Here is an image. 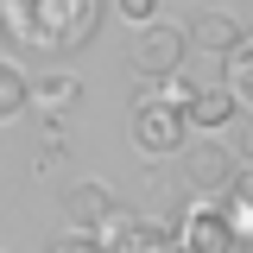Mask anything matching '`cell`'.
Wrapping results in <instances>:
<instances>
[{
	"label": "cell",
	"instance_id": "6da1fadb",
	"mask_svg": "<svg viewBox=\"0 0 253 253\" xmlns=\"http://www.w3.org/2000/svg\"><path fill=\"white\" fill-rule=\"evenodd\" d=\"M101 32V0H0V38L13 51L70 57Z\"/></svg>",
	"mask_w": 253,
	"mask_h": 253
},
{
	"label": "cell",
	"instance_id": "7a4b0ae2",
	"mask_svg": "<svg viewBox=\"0 0 253 253\" xmlns=\"http://www.w3.org/2000/svg\"><path fill=\"white\" fill-rule=\"evenodd\" d=\"M184 57H190V38H184L177 26H165V19H146V26H133V51H126L133 76L158 83V76L184 70Z\"/></svg>",
	"mask_w": 253,
	"mask_h": 253
},
{
	"label": "cell",
	"instance_id": "3957f363",
	"mask_svg": "<svg viewBox=\"0 0 253 253\" xmlns=\"http://www.w3.org/2000/svg\"><path fill=\"white\" fill-rule=\"evenodd\" d=\"M234 146L221 139H196V146H177V171H184V190L190 196H228L234 184Z\"/></svg>",
	"mask_w": 253,
	"mask_h": 253
},
{
	"label": "cell",
	"instance_id": "277c9868",
	"mask_svg": "<svg viewBox=\"0 0 253 253\" xmlns=\"http://www.w3.org/2000/svg\"><path fill=\"white\" fill-rule=\"evenodd\" d=\"M171 241H177V253H234L241 247L234 228H228V209L209 203V196H196L184 215L171 221Z\"/></svg>",
	"mask_w": 253,
	"mask_h": 253
},
{
	"label": "cell",
	"instance_id": "5b68a950",
	"mask_svg": "<svg viewBox=\"0 0 253 253\" xmlns=\"http://www.w3.org/2000/svg\"><path fill=\"white\" fill-rule=\"evenodd\" d=\"M184 114L177 108H165V101H139L133 108V146L146 158H177V146H184Z\"/></svg>",
	"mask_w": 253,
	"mask_h": 253
},
{
	"label": "cell",
	"instance_id": "8992f818",
	"mask_svg": "<svg viewBox=\"0 0 253 253\" xmlns=\"http://www.w3.org/2000/svg\"><path fill=\"white\" fill-rule=\"evenodd\" d=\"M76 101H83V83H76L70 70H44V76H38V83L26 89V108H38L44 121H57V114H70Z\"/></svg>",
	"mask_w": 253,
	"mask_h": 253
},
{
	"label": "cell",
	"instance_id": "52a82bcc",
	"mask_svg": "<svg viewBox=\"0 0 253 253\" xmlns=\"http://www.w3.org/2000/svg\"><path fill=\"white\" fill-rule=\"evenodd\" d=\"M234 114H241V108H234V95L221 89V83H209V89L196 83V95L184 101V126H196V133H215V126H228Z\"/></svg>",
	"mask_w": 253,
	"mask_h": 253
},
{
	"label": "cell",
	"instance_id": "ba28073f",
	"mask_svg": "<svg viewBox=\"0 0 253 253\" xmlns=\"http://www.w3.org/2000/svg\"><path fill=\"white\" fill-rule=\"evenodd\" d=\"M221 89L234 95L241 114H253V38L247 32L234 38V51H221Z\"/></svg>",
	"mask_w": 253,
	"mask_h": 253
},
{
	"label": "cell",
	"instance_id": "9c48e42d",
	"mask_svg": "<svg viewBox=\"0 0 253 253\" xmlns=\"http://www.w3.org/2000/svg\"><path fill=\"white\" fill-rule=\"evenodd\" d=\"M63 209H70V228H101V215H108V209H114V190L108 184H76L70 190V196H63Z\"/></svg>",
	"mask_w": 253,
	"mask_h": 253
},
{
	"label": "cell",
	"instance_id": "30bf717a",
	"mask_svg": "<svg viewBox=\"0 0 253 253\" xmlns=\"http://www.w3.org/2000/svg\"><path fill=\"white\" fill-rule=\"evenodd\" d=\"M108 253H177V241H171V221H146V215H133V221H126V234H121Z\"/></svg>",
	"mask_w": 253,
	"mask_h": 253
},
{
	"label": "cell",
	"instance_id": "8fae6325",
	"mask_svg": "<svg viewBox=\"0 0 253 253\" xmlns=\"http://www.w3.org/2000/svg\"><path fill=\"white\" fill-rule=\"evenodd\" d=\"M196 51H209V57H221V51H234V38H241V26L228 19V13H196V26L184 32Z\"/></svg>",
	"mask_w": 253,
	"mask_h": 253
},
{
	"label": "cell",
	"instance_id": "7c38bea8",
	"mask_svg": "<svg viewBox=\"0 0 253 253\" xmlns=\"http://www.w3.org/2000/svg\"><path fill=\"white\" fill-rule=\"evenodd\" d=\"M26 89H32V83L19 76V63H6V57H0V126L26 114Z\"/></svg>",
	"mask_w": 253,
	"mask_h": 253
},
{
	"label": "cell",
	"instance_id": "4fadbf2b",
	"mask_svg": "<svg viewBox=\"0 0 253 253\" xmlns=\"http://www.w3.org/2000/svg\"><path fill=\"white\" fill-rule=\"evenodd\" d=\"M70 152V139H63V126L57 121H44V133H38V171H51L57 158Z\"/></svg>",
	"mask_w": 253,
	"mask_h": 253
},
{
	"label": "cell",
	"instance_id": "5bb4252c",
	"mask_svg": "<svg viewBox=\"0 0 253 253\" xmlns=\"http://www.w3.org/2000/svg\"><path fill=\"white\" fill-rule=\"evenodd\" d=\"M51 253H108V247L95 241L89 228H70V234H57V241H51Z\"/></svg>",
	"mask_w": 253,
	"mask_h": 253
},
{
	"label": "cell",
	"instance_id": "9a60e30c",
	"mask_svg": "<svg viewBox=\"0 0 253 253\" xmlns=\"http://www.w3.org/2000/svg\"><path fill=\"white\" fill-rule=\"evenodd\" d=\"M228 228H234V241H253V203H234L228 196Z\"/></svg>",
	"mask_w": 253,
	"mask_h": 253
},
{
	"label": "cell",
	"instance_id": "2e32d148",
	"mask_svg": "<svg viewBox=\"0 0 253 253\" xmlns=\"http://www.w3.org/2000/svg\"><path fill=\"white\" fill-rule=\"evenodd\" d=\"M114 13L133 19V26H146V19H158V0H114Z\"/></svg>",
	"mask_w": 253,
	"mask_h": 253
},
{
	"label": "cell",
	"instance_id": "e0dca14e",
	"mask_svg": "<svg viewBox=\"0 0 253 253\" xmlns=\"http://www.w3.org/2000/svg\"><path fill=\"white\" fill-rule=\"evenodd\" d=\"M234 203H253V165H234V184H228Z\"/></svg>",
	"mask_w": 253,
	"mask_h": 253
},
{
	"label": "cell",
	"instance_id": "ac0fdd59",
	"mask_svg": "<svg viewBox=\"0 0 253 253\" xmlns=\"http://www.w3.org/2000/svg\"><path fill=\"white\" fill-rule=\"evenodd\" d=\"M234 158H241V165H253V114L241 121V139H234Z\"/></svg>",
	"mask_w": 253,
	"mask_h": 253
}]
</instances>
